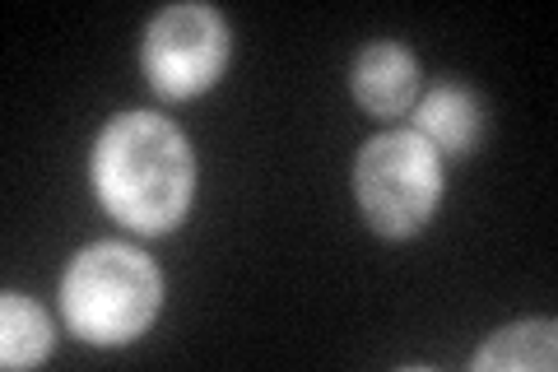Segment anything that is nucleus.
Returning <instances> with one entry per match:
<instances>
[{
    "mask_svg": "<svg viewBox=\"0 0 558 372\" xmlns=\"http://www.w3.org/2000/svg\"><path fill=\"white\" fill-rule=\"evenodd\" d=\"M89 177L102 209L140 238L172 233L196 196V154L159 112H121L94 140Z\"/></svg>",
    "mask_w": 558,
    "mask_h": 372,
    "instance_id": "f257e3e1",
    "label": "nucleus"
},
{
    "mask_svg": "<svg viewBox=\"0 0 558 372\" xmlns=\"http://www.w3.org/2000/svg\"><path fill=\"white\" fill-rule=\"evenodd\" d=\"M163 308V275L131 242H94L65 265L61 316L75 340L112 349L140 340Z\"/></svg>",
    "mask_w": 558,
    "mask_h": 372,
    "instance_id": "f03ea898",
    "label": "nucleus"
},
{
    "mask_svg": "<svg viewBox=\"0 0 558 372\" xmlns=\"http://www.w3.org/2000/svg\"><path fill=\"white\" fill-rule=\"evenodd\" d=\"M354 201L377 238L424 233L442 205V154L418 131L373 135L354 158Z\"/></svg>",
    "mask_w": 558,
    "mask_h": 372,
    "instance_id": "7ed1b4c3",
    "label": "nucleus"
},
{
    "mask_svg": "<svg viewBox=\"0 0 558 372\" xmlns=\"http://www.w3.org/2000/svg\"><path fill=\"white\" fill-rule=\"evenodd\" d=\"M229 57L233 38L223 14L215 5H196V0L159 10L145 28V43H140L145 80L168 103H186L201 98L205 88H215L229 70Z\"/></svg>",
    "mask_w": 558,
    "mask_h": 372,
    "instance_id": "20e7f679",
    "label": "nucleus"
},
{
    "mask_svg": "<svg viewBox=\"0 0 558 372\" xmlns=\"http://www.w3.org/2000/svg\"><path fill=\"white\" fill-rule=\"evenodd\" d=\"M418 61L400 43H368L349 65V88L368 117H400L418 103Z\"/></svg>",
    "mask_w": 558,
    "mask_h": 372,
    "instance_id": "39448f33",
    "label": "nucleus"
},
{
    "mask_svg": "<svg viewBox=\"0 0 558 372\" xmlns=\"http://www.w3.org/2000/svg\"><path fill=\"white\" fill-rule=\"evenodd\" d=\"M414 127L428 140L438 154H451V158H465L480 149V135H484V103L470 94L465 84L457 80H438L428 88L424 98L414 103Z\"/></svg>",
    "mask_w": 558,
    "mask_h": 372,
    "instance_id": "423d86ee",
    "label": "nucleus"
},
{
    "mask_svg": "<svg viewBox=\"0 0 558 372\" xmlns=\"http://www.w3.org/2000/svg\"><path fill=\"white\" fill-rule=\"evenodd\" d=\"M554 363H558V326L549 316L545 322L531 316V322L488 335L484 349L470 359L475 372H554Z\"/></svg>",
    "mask_w": 558,
    "mask_h": 372,
    "instance_id": "0eeeda50",
    "label": "nucleus"
},
{
    "mask_svg": "<svg viewBox=\"0 0 558 372\" xmlns=\"http://www.w3.org/2000/svg\"><path fill=\"white\" fill-rule=\"evenodd\" d=\"M57 331L51 316L24 293H5L0 298V363L5 368H38L51 359Z\"/></svg>",
    "mask_w": 558,
    "mask_h": 372,
    "instance_id": "6e6552de",
    "label": "nucleus"
}]
</instances>
